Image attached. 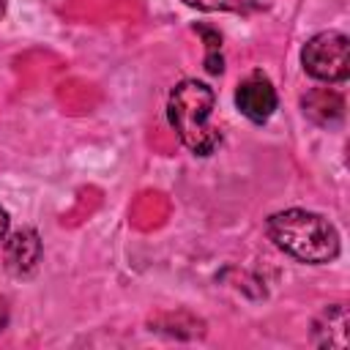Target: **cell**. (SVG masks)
Listing matches in <instances>:
<instances>
[{"label": "cell", "instance_id": "1", "mask_svg": "<svg viewBox=\"0 0 350 350\" xmlns=\"http://www.w3.org/2000/svg\"><path fill=\"white\" fill-rule=\"evenodd\" d=\"M265 232L276 249L298 262L325 265L339 257L342 238L334 221L306 208H284L265 219Z\"/></svg>", "mask_w": 350, "mask_h": 350}, {"label": "cell", "instance_id": "2", "mask_svg": "<svg viewBox=\"0 0 350 350\" xmlns=\"http://www.w3.org/2000/svg\"><path fill=\"white\" fill-rule=\"evenodd\" d=\"M213 90L200 79H180L167 96V120L194 156H211L221 145V131L211 123Z\"/></svg>", "mask_w": 350, "mask_h": 350}, {"label": "cell", "instance_id": "3", "mask_svg": "<svg viewBox=\"0 0 350 350\" xmlns=\"http://www.w3.org/2000/svg\"><path fill=\"white\" fill-rule=\"evenodd\" d=\"M301 66L312 79L345 82L350 77V38L339 30L314 33L301 49Z\"/></svg>", "mask_w": 350, "mask_h": 350}, {"label": "cell", "instance_id": "4", "mask_svg": "<svg viewBox=\"0 0 350 350\" xmlns=\"http://www.w3.org/2000/svg\"><path fill=\"white\" fill-rule=\"evenodd\" d=\"M44 257V243L41 235L33 227H19L3 241V268L14 279H30Z\"/></svg>", "mask_w": 350, "mask_h": 350}, {"label": "cell", "instance_id": "5", "mask_svg": "<svg viewBox=\"0 0 350 350\" xmlns=\"http://www.w3.org/2000/svg\"><path fill=\"white\" fill-rule=\"evenodd\" d=\"M235 107H238V112L246 120L265 123L276 112V107H279V96H276L273 82L265 74L254 71L252 77H246L238 85V90H235Z\"/></svg>", "mask_w": 350, "mask_h": 350}, {"label": "cell", "instance_id": "6", "mask_svg": "<svg viewBox=\"0 0 350 350\" xmlns=\"http://www.w3.org/2000/svg\"><path fill=\"white\" fill-rule=\"evenodd\" d=\"M304 115L320 129H336L345 120V98L331 88H312L301 96Z\"/></svg>", "mask_w": 350, "mask_h": 350}, {"label": "cell", "instance_id": "7", "mask_svg": "<svg viewBox=\"0 0 350 350\" xmlns=\"http://www.w3.org/2000/svg\"><path fill=\"white\" fill-rule=\"evenodd\" d=\"M312 342L317 347H347V309L345 304H331L314 320Z\"/></svg>", "mask_w": 350, "mask_h": 350}, {"label": "cell", "instance_id": "8", "mask_svg": "<svg viewBox=\"0 0 350 350\" xmlns=\"http://www.w3.org/2000/svg\"><path fill=\"white\" fill-rule=\"evenodd\" d=\"M194 33L202 36L205 41V71L208 74H221L224 71V57H221V33L208 25H194Z\"/></svg>", "mask_w": 350, "mask_h": 350}, {"label": "cell", "instance_id": "9", "mask_svg": "<svg viewBox=\"0 0 350 350\" xmlns=\"http://www.w3.org/2000/svg\"><path fill=\"white\" fill-rule=\"evenodd\" d=\"M197 11H230V14H252L260 8V0H183Z\"/></svg>", "mask_w": 350, "mask_h": 350}, {"label": "cell", "instance_id": "10", "mask_svg": "<svg viewBox=\"0 0 350 350\" xmlns=\"http://www.w3.org/2000/svg\"><path fill=\"white\" fill-rule=\"evenodd\" d=\"M8 227H11V216H8L5 208H0V243H3L5 235H8Z\"/></svg>", "mask_w": 350, "mask_h": 350}, {"label": "cell", "instance_id": "11", "mask_svg": "<svg viewBox=\"0 0 350 350\" xmlns=\"http://www.w3.org/2000/svg\"><path fill=\"white\" fill-rule=\"evenodd\" d=\"M5 8H8V0H0V19L5 16Z\"/></svg>", "mask_w": 350, "mask_h": 350}, {"label": "cell", "instance_id": "12", "mask_svg": "<svg viewBox=\"0 0 350 350\" xmlns=\"http://www.w3.org/2000/svg\"><path fill=\"white\" fill-rule=\"evenodd\" d=\"M3 325H5V314H3V317H0V331H3Z\"/></svg>", "mask_w": 350, "mask_h": 350}]
</instances>
